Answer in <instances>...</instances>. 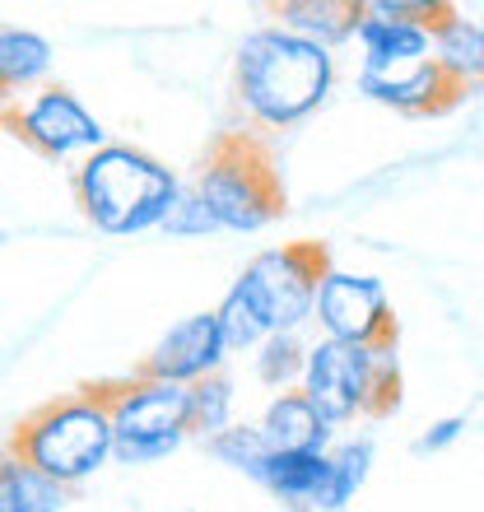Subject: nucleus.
Returning a JSON list of instances; mask_svg holds the SVG:
<instances>
[{
	"label": "nucleus",
	"instance_id": "nucleus-1",
	"mask_svg": "<svg viewBox=\"0 0 484 512\" xmlns=\"http://www.w3.org/2000/svg\"><path fill=\"white\" fill-rule=\"evenodd\" d=\"M336 89V56L280 24H261L238 42L233 94L256 131H289L308 122Z\"/></svg>",
	"mask_w": 484,
	"mask_h": 512
},
{
	"label": "nucleus",
	"instance_id": "nucleus-2",
	"mask_svg": "<svg viewBox=\"0 0 484 512\" xmlns=\"http://www.w3.org/2000/svg\"><path fill=\"white\" fill-rule=\"evenodd\" d=\"M70 191L80 215L108 238H131L145 229H163L182 177L140 145H103L70 168Z\"/></svg>",
	"mask_w": 484,
	"mask_h": 512
},
{
	"label": "nucleus",
	"instance_id": "nucleus-3",
	"mask_svg": "<svg viewBox=\"0 0 484 512\" xmlns=\"http://www.w3.org/2000/svg\"><path fill=\"white\" fill-rule=\"evenodd\" d=\"M112 443H117L112 438V410L108 396H103V382H98V387H75L56 401L38 405V410H28L14 424L5 452H14L38 475H47L52 485L75 489L108 466Z\"/></svg>",
	"mask_w": 484,
	"mask_h": 512
},
{
	"label": "nucleus",
	"instance_id": "nucleus-4",
	"mask_svg": "<svg viewBox=\"0 0 484 512\" xmlns=\"http://www.w3.org/2000/svg\"><path fill=\"white\" fill-rule=\"evenodd\" d=\"M210 210L219 233H261L284 215V182L275 154L256 131H224L205 149L187 182Z\"/></svg>",
	"mask_w": 484,
	"mask_h": 512
},
{
	"label": "nucleus",
	"instance_id": "nucleus-5",
	"mask_svg": "<svg viewBox=\"0 0 484 512\" xmlns=\"http://www.w3.org/2000/svg\"><path fill=\"white\" fill-rule=\"evenodd\" d=\"M298 391L331 429L354 419H387L401 405V359L396 350H377V345L317 340L308 345Z\"/></svg>",
	"mask_w": 484,
	"mask_h": 512
},
{
	"label": "nucleus",
	"instance_id": "nucleus-6",
	"mask_svg": "<svg viewBox=\"0 0 484 512\" xmlns=\"http://www.w3.org/2000/svg\"><path fill=\"white\" fill-rule=\"evenodd\" d=\"M326 270H331V252L322 243H284L256 252L233 280V289L256 308L270 336H298L312 322Z\"/></svg>",
	"mask_w": 484,
	"mask_h": 512
},
{
	"label": "nucleus",
	"instance_id": "nucleus-7",
	"mask_svg": "<svg viewBox=\"0 0 484 512\" xmlns=\"http://www.w3.org/2000/svg\"><path fill=\"white\" fill-rule=\"evenodd\" d=\"M112 410V461L121 466H154L168 461L191 438L187 429V387L154 378H121L103 382Z\"/></svg>",
	"mask_w": 484,
	"mask_h": 512
},
{
	"label": "nucleus",
	"instance_id": "nucleus-8",
	"mask_svg": "<svg viewBox=\"0 0 484 512\" xmlns=\"http://www.w3.org/2000/svg\"><path fill=\"white\" fill-rule=\"evenodd\" d=\"M0 126L19 145H28L33 154H42V159H52V163H66V159L80 163L84 154L108 145L103 122L70 89H61V84H42L33 94L5 103L0 108Z\"/></svg>",
	"mask_w": 484,
	"mask_h": 512
},
{
	"label": "nucleus",
	"instance_id": "nucleus-9",
	"mask_svg": "<svg viewBox=\"0 0 484 512\" xmlns=\"http://www.w3.org/2000/svg\"><path fill=\"white\" fill-rule=\"evenodd\" d=\"M322 340H345V345H377L396 350V312H391L387 284L377 275H354V270H326L312 308Z\"/></svg>",
	"mask_w": 484,
	"mask_h": 512
},
{
	"label": "nucleus",
	"instance_id": "nucleus-10",
	"mask_svg": "<svg viewBox=\"0 0 484 512\" xmlns=\"http://www.w3.org/2000/svg\"><path fill=\"white\" fill-rule=\"evenodd\" d=\"M224 364H229V350H224V340H219L215 312H191V317L173 322L159 340H154V350L140 359L135 378L191 387V382L219 373Z\"/></svg>",
	"mask_w": 484,
	"mask_h": 512
},
{
	"label": "nucleus",
	"instance_id": "nucleus-11",
	"mask_svg": "<svg viewBox=\"0 0 484 512\" xmlns=\"http://www.w3.org/2000/svg\"><path fill=\"white\" fill-rule=\"evenodd\" d=\"M359 89L382 108L410 112V117H438V112L461 103V94L447 84V75L433 66V56L387 70H359Z\"/></svg>",
	"mask_w": 484,
	"mask_h": 512
},
{
	"label": "nucleus",
	"instance_id": "nucleus-12",
	"mask_svg": "<svg viewBox=\"0 0 484 512\" xmlns=\"http://www.w3.org/2000/svg\"><path fill=\"white\" fill-rule=\"evenodd\" d=\"M326 475H331L326 452H266L252 480L289 512H317L326 494Z\"/></svg>",
	"mask_w": 484,
	"mask_h": 512
},
{
	"label": "nucleus",
	"instance_id": "nucleus-13",
	"mask_svg": "<svg viewBox=\"0 0 484 512\" xmlns=\"http://www.w3.org/2000/svg\"><path fill=\"white\" fill-rule=\"evenodd\" d=\"M433 66L447 75V84L461 98L471 89H484V24L466 19L447 5V14L433 24Z\"/></svg>",
	"mask_w": 484,
	"mask_h": 512
},
{
	"label": "nucleus",
	"instance_id": "nucleus-14",
	"mask_svg": "<svg viewBox=\"0 0 484 512\" xmlns=\"http://www.w3.org/2000/svg\"><path fill=\"white\" fill-rule=\"evenodd\" d=\"M270 452H331V424H326L303 391H280L266 405V415L256 424Z\"/></svg>",
	"mask_w": 484,
	"mask_h": 512
},
{
	"label": "nucleus",
	"instance_id": "nucleus-15",
	"mask_svg": "<svg viewBox=\"0 0 484 512\" xmlns=\"http://www.w3.org/2000/svg\"><path fill=\"white\" fill-rule=\"evenodd\" d=\"M354 42L363 47V70H387L405 61H424L433 56V28L415 19H382V14H359Z\"/></svg>",
	"mask_w": 484,
	"mask_h": 512
},
{
	"label": "nucleus",
	"instance_id": "nucleus-16",
	"mask_svg": "<svg viewBox=\"0 0 484 512\" xmlns=\"http://www.w3.org/2000/svg\"><path fill=\"white\" fill-rule=\"evenodd\" d=\"M52 75V42L19 24H0V108L42 89Z\"/></svg>",
	"mask_w": 484,
	"mask_h": 512
},
{
	"label": "nucleus",
	"instance_id": "nucleus-17",
	"mask_svg": "<svg viewBox=\"0 0 484 512\" xmlns=\"http://www.w3.org/2000/svg\"><path fill=\"white\" fill-rule=\"evenodd\" d=\"M270 14H275L280 28H289V33L331 52V47L354 38L363 0H280V5H270Z\"/></svg>",
	"mask_w": 484,
	"mask_h": 512
},
{
	"label": "nucleus",
	"instance_id": "nucleus-18",
	"mask_svg": "<svg viewBox=\"0 0 484 512\" xmlns=\"http://www.w3.org/2000/svg\"><path fill=\"white\" fill-rule=\"evenodd\" d=\"M66 494L70 489L52 485L14 452H0V512H61Z\"/></svg>",
	"mask_w": 484,
	"mask_h": 512
},
{
	"label": "nucleus",
	"instance_id": "nucleus-19",
	"mask_svg": "<svg viewBox=\"0 0 484 512\" xmlns=\"http://www.w3.org/2000/svg\"><path fill=\"white\" fill-rule=\"evenodd\" d=\"M331 461V475H326V494L317 503V512H345L354 503L363 485H368V471H373V443L368 438H354V443H340L326 452Z\"/></svg>",
	"mask_w": 484,
	"mask_h": 512
},
{
	"label": "nucleus",
	"instance_id": "nucleus-20",
	"mask_svg": "<svg viewBox=\"0 0 484 512\" xmlns=\"http://www.w3.org/2000/svg\"><path fill=\"white\" fill-rule=\"evenodd\" d=\"M233 405H238V391H233V378L219 368L210 378L191 382L187 387V429L191 438H215L219 429L233 424Z\"/></svg>",
	"mask_w": 484,
	"mask_h": 512
},
{
	"label": "nucleus",
	"instance_id": "nucleus-21",
	"mask_svg": "<svg viewBox=\"0 0 484 512\" xmlns=\"http://www.w3.org/2000/svg\"><path fill=\"white\" fill-rule=\"evenodd\" d=\"M303 364H308V345L298 336H270L256 345V378L270 391H298Z\"/></svg>",
	"mask_w": 484,
	"mask_h": 512
},
{
	"label": "nucleus",
	"instance_id": "nucleus-22",
	"mask_svg": "<svg viewBox=\"0 0 484 512\" xmlns=\"http://www.w3.org/2000/svg\"><path fill=\"white\" fill-rule=\"evenodd\" d=\"M205 452H210L219 466H229V471L252 480L270 447H266V438L256 433V424H229V429H219L215 438H205Z\"/></svg>",
	"mask_w": 484,
	"mask_h": 512
},
{
	"label": "nucleus",
	"instance_id": "nucleus-23",
	"mask_svg": "<svg viewBox=\"0 0 484 512\" xmlns=\"http://www.w3.org/2000/svg\"><path fill=\"white\" fill-rule=\"evenodd\" d=\"M163 233H168V238H210V233H219L215 219H210V210H205L201 196H196L187 182H182L173 210H168V219H163Z\"/></svg>",
	"mask_w": 484,
	"mask_h": 512
},
{
	"label": "nucleus",
	"instance_id": "nucleus-24",
	"mask_svg": "<svg viewBox=\"0 0 484 512\" xmlns=\"http://www.w3.org/2000/svg\"><path fill=\"white\" fill-rule=\"evenodd\" d=\"M461 433H466V415H447V419H438V424H433L424 438H419L415 452H419V457H424V452H447V447L457 443Z\"/></svg>",
	"mask_w": 484,
	"mask_h": 512
}]
</instances>
